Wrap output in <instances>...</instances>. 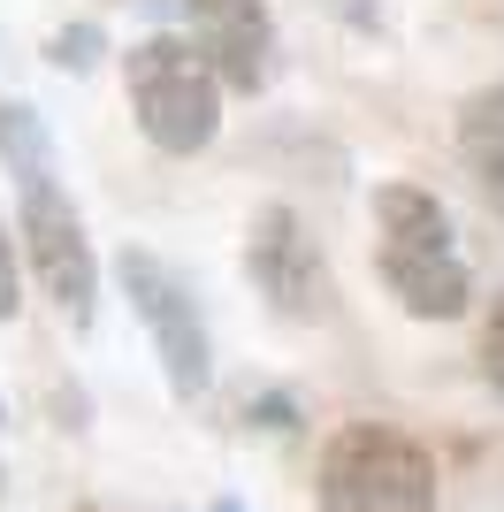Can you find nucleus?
Instances as JSON below:
<instances>
[{
  "label": "nucleus",
  "instance_id": "obj_1",
  "mask_svg": "<svg viewBox=\"0 0 504 512\" xmlns=\"http://www.w3.org/2000/svg\"><path fill=\"white\" fill-rule=\"evenodd\" d=\"M375 230H382V283L413 321H459L474 306L459 245H451V214L420 184H382L375 192Z\"/></svg>",
  "mask_w": 504,
  "mask_h": 512
},
{
  "label": "nucleus",
  "instance_id": "obj_2",
  "mask_svg": "<svg viewBox=\"0 0 504 512\" xmlns=\"http://www.w3.org/2000/svg\"><path fill=\"white\" fill-rule=\"evenodd\" d=\"M321 512H436V459L405 428L352 421L321 451Z\"/></svg>",
  "mask_w": 504,
  "mask_h": 512
},
{
  "label": "nucleus",
  "instance_id": "obj_3",
  "mask_svg": "<svg viewBox=\"0 0 504 512\" xmlns=\"http://www.w3.org/2000/svg\"><path fill=\"white\" fill-rule=\"evenodd\" d=\"M123 85H130V115L146 130V146L161 153H207L222 130V85L199 62L191 39H138L123 54Z\"/></svg>",
  "mask_w": 504,
  "mask_h": 512
},
{
  "label": "nucleus",
  "instance_id": "obj_4",
  "mask_svg": "<svg viewBox=\"0 0 504 512\" xmlns=\"http://www.w3.org/2000/svg\"><path fill=\"white\" fill-rule=\"evenodd\" d=\"M16 237H23V253H31V268H39L46 299L62 306V321L69 329H92V314H100V260H92L84 214L54 184V161L16 169Z\"/></svg>",
  "mask_w": 504,
  "mask_h": 512
},
{
  "label": "nucleus",
  "instance_id": "obj_5",
  "mask_svg": "<svg viewBox=\"0 0 504 512\" xmlns=\"http://www.w3.org/2000/svg\"><path fill=\"white\" fill-rule=\"evenodd\" d=\"M115 283H123L130 314L146 321L153 352H161L168 390H176V398H199V390L214 383V344H207V321H199L191 283L176 276L161 253H146V245H130V253L115 260Z\"/></svg>",
  "mask_w": 504,
  "mask_h": 512
},
{
  "label": "nucleus",
  "instance_id": "obj_6",
  "mask_svg": "<svg viewBox=\"0 0 504 512\" xmlns=\"http://www.w3.org/2000/svg\"><path fill=\"white\" fill-rule=\"evenodd\" d=\"M245 276H252V291H260L283 321H329L336 314V276H329L321 245L306 237V222H298L291 207H260V214H252Z\"/></svg>",
  "mask_w": 504,
  "mask_h": 512
},
{
  "label": "nucleus",
  "instance_id": "obj_7",
  "mask_svg": "<svg viewBox=\"0 0 504 512\" xmlns=\"http://www.w3.org/2000/svg\"><path fill=\"white\" fill-rule=\"evenodd\" d=\"M191 46L214 69V85L230 92H260L275 77V16L268 0H184Z\"/></svg>",
  "mask_w": 504,
  "mask_h": 512
},
{
  "label": "nucleus",
  "instance_id": "obj_8",
  "mask_svg": "<svg viewBox=\"0 0 504 512\" xmlns=\"http://www.w3.org/2000/svg\"><path fill=\"white\" fill-rule=\"evenodd\" d=\"M459 153H466V169H474V184L504 207V85L474 92L459 107Z\"/></svg>",
  "mask_w": 504,
  "mask_h": 512
},
{
  "label": "nucleus",
  "instance_id": "obj_9",
  "mask_svg": "<svg viewBox=\"0 0 504 512\" xmlns=\"http://www.w3.org/2000/svg\"><path fill=\"white\" fill-rule=\"evenodd\" d=\"M100 23H69V31H54V39H46V62L54 69H69V77H84V69L100 62Z\"/></svg>",
  "mask_w": 504,
  "mask_h": 512
},
{
  "label": "nucleus",
  "instance_id": "obj_10",
  "mask_svg": "<svg viewBox=\"0 0 504 512\" xmlns=\"http://www.w3.org/2000/svg\"><path fill=\"white\" fill-rule=\"evenodd\" d=\"M482 375L504 398V291H497V306H489V321H482Z\"/></svg>",
  "mask_w": 504,
  "mask_h": 512
},
{
  "label": "nucleus",
  "instance_id": "obj_11",
  "mask_svg": "<svg viewBox=\"0 0 504 512\" xmlns=\"http://www.w3.org/2000/svg\"><path fill=\"white\" fill-rule=\"evenodd\" d=\"M23 306V276H16V237H8V222H0V321H16Z\"/></svg>",
  "mask_w": 504,
  "mask_h": 512
},
{
  "label": "nucleus",
  "instance_id": "obj_12",
  "mask_svg": "<svg viewBox=\"0 0 504 512\" xmlns=\"http://www.w3.org/2000/svg\"><path fill=\"white\" fill-rule=\"evenodd\" d=\"M252 421H260V428H275V436H291V428H298V406L283 398V390H268V398L252 406Z\"/></svg>",
  "mask_w": 504,
  "mask_h": 512
},
{
  "label": "nucleus",
  "instance_id": "obj_13",
  "mask_svg": "<svg viewBox=\"0 0 504 512\" xmlns=\"http://www.w3.org/2000/svg\"><path fill=\"white\" fill-rule=\"evenodd\" d=\"M214 512H237V505H230V497H222V505H214Z\"/></svg>",
  "mask_w": 504,
  "mask_h": 512
},
{
  "label": "nucleus",
  "instance_id": "obj_14",
  "mask_svg": "<svg viewBox=\"0 0 504 512\" xmlns=\"http://www.w3.org/2000/svg\"><path fill=\"white\" fill-rule=\"evenodd\" d=\"M0 428H8V406H0Z\"/></svg>",
  "mask_w": 504,
  "mask_h": 512
},
{
  "label": "nucleus",
  "instance_id": "obj_15",
  "mask_svg": "<svg viewBox=\"0 0 504 512\" xmlns=\"http://www.w3.org/2000/svg\"><path fill=\"white\" fill-rule=\"evenodd\" d=\"M77 512H100V505H77Z\"/></svg>",
  "mask_w": 504,
  "mask_h": 512
},
{
  "label": "nucleus",
  "instance_id": "obj_16",
  "mask_svg": "<svg viewBox=\"0 0 504 512\" xmlns=\"http://www.w3.org/2000/svg\"><path fill=\"white\" fill-rule=\"evenodd\" d=\"M497 512H504V505H497Z\"/></svg>",
  "mask_w": 504,
  "mask_h": 512
}]
</instances>
